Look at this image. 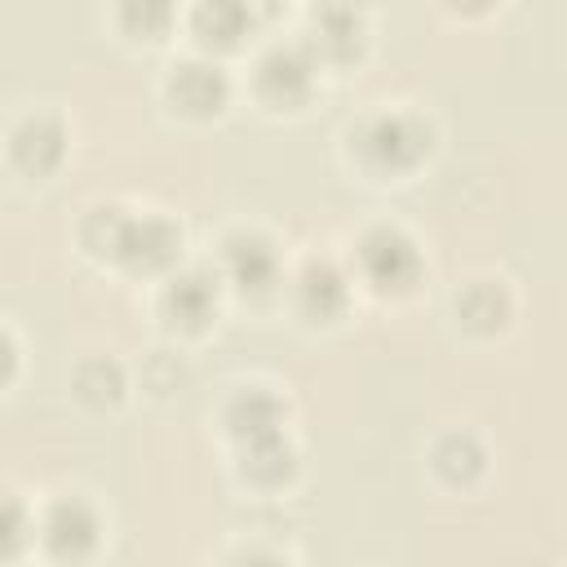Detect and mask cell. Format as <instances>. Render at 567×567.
Listing matches in <instances>:
<instances>
[{
    "instance_id": "cell-4",
    "label": "cell",
    "mask_w": 567,
    "mask_h": 567,
    "mask_svg": "<svg viewBox=\"0 0 567 567\" xmlns=\"http://www.w3.org/2000/svg\"><path fill=\"white\" fill-rule=\"evenodd\" d=\"M261 97L275 102V106H297L310 84H315V62L301 53V49H275L266 62H261Z\"/></svg>"
},
{
    "instance_id": "cell-14",
    "label": "cell",
    "mask_w": 567,
    "mask_h": 567,
    "mask_svg": "<svg viewBox=\"0 0 567 567\" xmlns=\"http://www.w3.org/2000/svg\"><path fill=\"white\" fill-rule=\"evenodd\" d=\"M456 310H461V319L474 332H496L505 323V315H509V297H505L501 284H474V288H465V297L456 301Z\"/></svg>"
},
{
    "instance_id": "cell-16",
    "label": "cell",
    "mask_w": 567,
    "mask_h": 567,
    "mask_svg": "<svg viewBox=\"0 0 567 567\" xmlns=\"http://www.w3.org/2000/svg\"><path fill=\"white\" fill-rule=\"evenodd\" d=\"M173 0H120V22L142 40H159L173 27Z\"/></svg>"
},
{
    "instance_id": "cell-18",
    "label": "cell",
    "mask_w": 567,
    "mask_h": 567,
    "mask_svg": "<svg viewBox=\"0 0 567 567\" xmlns=\"http://www.w3.org/2000/svg\"><path fill=\"white\" fill-rule=\"evenodd\" d=\"M80 394H84L89 403H111V399L120 394V368L106 363V359L84 363V368H80Z\"/></svg>"
},
{
    "instance_id": "cell-6",
    "label": "cell",
    "mask_w": 567,
    "mask_h": 567,
    "mask_svg": "<svg viewBox=\"0 0 567 567\" xmlns=\"http://www.w3.org/2000/svg\"><path fill=\"white\" fill-rule=\"evenodd\" d=\"M173 102L190 115H213L221 102H226V75L213 66V62H186L177 66L173 84H168Z\"/></svg>"
},
{
    "instance_id": "cell-13",
    "label": "cell",
    "mask_w": 567,
    "mask_h": 567,
    "mask_svg": "<svg viewBox=\"0 0 567 567\" xmlns=\"http://www.w3.org/2000/svg\"><path fill=\"white\" fill-rule=\"evenodd\" d=\"M279 425H284V408L261 390L239 394L235 408H230V430L239 434V443L261 439V434H279Z\"/></svg>"
},
{
    "instance_id": "cell-19",
    "label": "cell",
    "mask_w": 567,
    "mask_h": 567,
    "mask_svg": "<svg viewBox=\"0 0 567 567\" xmlns=\"http://www.w3.org/2000/svg\"><path fill=\"white\" fill-rule=\"evenodd\" d=\"M447 4H456V9H465V13H478V9H487L492 0H447Z\"/></svg>"
},
{
    "instance_id": "cell-12",
    "label": "cell",
    "mask_w": 567,
    "mask_h": 567,
    "mask_svg": "<svg viewBox=\"0 0 567 567\" xmlns=\"http://www.w3.org/2000/svg\"><path fill=\"white\" fill-rule=\"evenodd\" d=\"M244 474L252 483H284L292 474V447L284 443V430L244 443Z\"/></svg>"
},
{
    "instance_id": "cell-3",
    "label": "cell",
    "mask_w": 567,
    "mask_h": 567,
    "mask_svg": "<svg viewBox=\"0 0 567 567\" xmlns=\"http://www.w3.org/2000/svg\"><path fill=\"white\" fill-rule=\"evenodd\" d=\"M177 244H182V235H177L173 221H164V217H142V221H133V217H128L115 257L128 261L133 270H159V266H168V261L177 257Z\"/></svg>"
},
{
    "instance_id": "cell-15",
    "label": "cell",
    "mask_w": 567,
    "mask_h": 567,
    "mask_svg": "<svg viewBox=\"0 0 567 567\" xmlns=\"http://www.w3.org/2000/svg\"><path fill=\"white\" fill-rule=\"evenodd\" d=\"M315 44L328 53V58H350L359 49V18L350 4H328L315 22Z\"/></svg>"
},
{
    "instance_id": "cell-9",
    "label": "cell",
    "mask_w": 567,
    "mask_h": 567,
    "mask_svg": "<svg viewBox=\"0 0 567 567\" xmlns=\"http://www.w3.org/2000/svg\"><path fill=\"white\" fill-rule=\"evenodd\" d=\"M164 310H168L173 323H182V328H204V323L213 319V310H217V288H213V279L199 275V270L173 279L168 292H164Z\"/></svg>"
},
{
    "instance_id": "cell-8",
    "label": "cell",
    "mask_w": 567,
    "mask_h": 567,
    "mask_svg": "<svg viewBox=\"0 0 567 567\" xmlns=\"http://www.w3.org/2000/svg\"><path fill=\"white\" fill-rule=\"evenodd\" d=\"M252 13L244 0H199L195 4V35L213 49H230L248 35Z\"/></svg>"
},
{
    "instance_id": "cell-1",
    "label": "cell",
    "mask_w": 567,
    "mask_h": 567,
    "mask_svg": "<svg viewBox=\"0 0 567 567\" xmlns=\"http://www.w3.org/2000/svg\"><path fill=\"white\" fill-rule=\"evenodd\" d=\"M363 155L390 173L416 168L430 155V128L416 115H381L363 133Z\"/></svg>"
},
{
    "instance_id": "cell-2",
    "label": "cell",
    "mask_w": 567,
    "mask_h": 567,
    "mask_svg": "<svg viewBox=\"0 0 567 567\" xmlns=\"http://www.w3.org/2000/svg\"><path fill=\"white\" fill-rule=\"evenodd\" d=\"M359 266L368 275V284L385 288V292H403L412 288V279L421 275V257L412 248L408 235L381 226V230H368L363 244H359Z\"/></svg>"
},
{
    "instance_id": "cell-11",
    "label": "cell",
    "mask_w": 567,
    "mask_h": 567,
    "mask_svg": "<svg viewBox=\"0 0 567 567\" xmlns=\"http://www.w3.org/2000/svg\"><path fill=\"white\" fill-rule=\"evenodd\" d=\"M346 279L328 266V261H315V266H306V275H301V306L315 315V319H332V315H341L346 310Z\"/></svg>"
},
{
    "instance_id": "cell-10",
    "label": "cell",
    "mask_w": 567,
    "mask_h": 567,
    "mask_svg": "<svg viewBox=\"0 0 567 567\" xmlns=\"http://www.w3.org/2000/svg\"><path fill=\"white\" fill-rule=\"evenodd\" d=\"M62 146H66L62 142V128L53 120H44V115L22 120L18 133H13V155H18V164L27 173H49L62 159Z\"/></svg>"
},
{
    "instance_id": "cell-5",
    "label": "cell",
    "mask_w": 567,
    "mask_h": 567,
    "mask_svg": "<svg viewBox=\"0 0 567 567\" xmlns=\"http://www.w3.org/2000/svg\"><path fill=\"white\" fill-rule=\"evenodd\" d=\"M44 540L58 558H80L93 549L97 540V518L84 501H58L49 509V523H44Z\"/></svg>"
},
{
    "instance_id": "cell-7",
    "label": "cell",
    "mask_w": 567,
    "mask_h": 567,
    "mask_svg": "<svg viewBox=\"0 0 567 567\" xmlns=\"http://www.w3.org/2000/svg\"><path fill=\"white\" fill-rule=\"evenodd\" d=\"M226 275L244 292H266L275 284V248L257 235H235L226 244Z\"/></svg>"
},
{
    "instance_id": "cell-17",
    "label": "cell",
    "mask_w": 567,
    "mask_h": 567,
    "mask_svg": "<svg viewBox=\"0 0 567 567\" xmlns=\"http://www.w3.org/2000/svg\"><path fill=\"white\" fill-rule=\"evenodd\" d=\"M434 461H439V474H443L447 483H470V478L478 474V465H483V456H478V447H474L470 439H447V443L434 452Z\"/></svg>"
}]
</instances>
